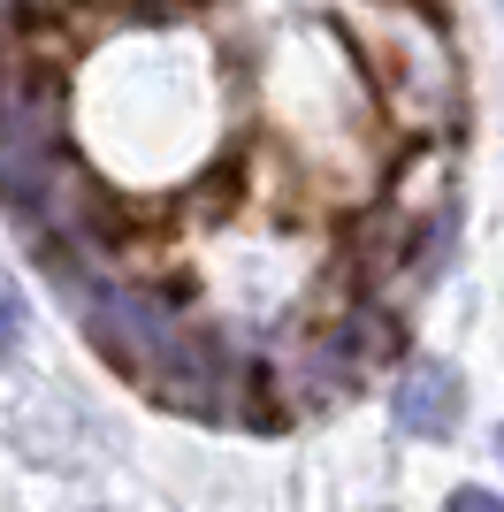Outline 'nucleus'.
I'll return each instance as SVG.
<instances>
[{
    "label": "nucleus",
    "instance_id": "nucleus-4",
    "mask_svg": "<svg viewBox=\"0 0 504 512\" xmlns=\"http://www.w3.org/2000/svg\"><path fill=\"white\" fill-rule=\"evenodd\" d=\"M16 337H23V306L8 299V291H0V352H8V344H16Z\"/></svg>",
    "mask_w": 504,
    "mask_h": 512
},
{
    "label": "nucleus",
    "instance_id": "nucleus-2",
    "mask_svg": "<svg viewBox=\"0 0 504 512\" xmlns=\"http://www.w3.org/2000/svg\"><path fill=\"white\" fill-rule=\"evenodd\" d=\"M459 413H466V390H459V375L443 360H420L398 383V428L405 436H451Z\"/></svg>",
    "mask_w": 504,
    "mask_h": 512
},
{
    "label": "nucleus",
    "instance_id": "nucleus-1",
    "mask_svg": "<svg viewBox=\"0 0 504 512\" xmlns=\"http://www.w3.org/2000/svg\"><path fill=\"white\" fill-rule=\"evenodd\" d=\"M69 299L84 306V329L100 337V352L115 367H123L130 383L161 390L168 406H214V352L191 329H176L168 314H153L138 291H123V283H69Z\"/></svg>",
    "mask_w": 504,
    "mask_h": 512
},
{
    "label": "nucleus",
    "instance_id": "nucleus-3",
    "mask_svg": "<svg viewBox=\"0 0 504 512\" xmlns=\"http://www.w3.org/2000/svg\"><path fill=\"white\" fill-rule=\"evenodd\" d=\"M443 512H504V497H489V490H451V505Z\"/></svg>",
    "mask_w": 504,
    "mask_h": 512
}]
</instances>
